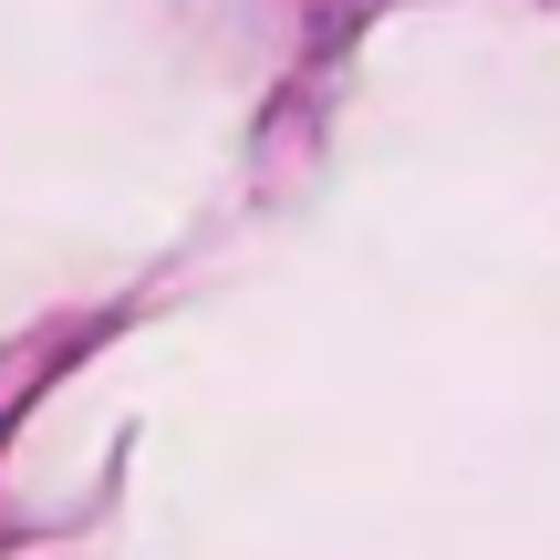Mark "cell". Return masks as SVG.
Instances as JSON below:
<instances>
[]
</instances>
